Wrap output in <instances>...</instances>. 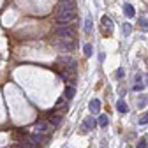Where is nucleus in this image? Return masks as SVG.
Wrapping results in <instances>:
<instances>
[{
    "label": "nucleus",
    "instance_id": "f257e3e1",
    "mask_svg": "<svg viewBox=\"0 0 148 148\" xmlns=\"http://www.w3.org/2000/svg\"><path fill=\"white\" fill-rule=\"evenodd\" d=\"M57 23L58 25H67L71 23L74 18H76V7H74V2H62L58 7H57Z\"/></svg>",
    "mask_w": 148,
    "mask_h": 148
},
{
    "label": "nucleus",
    "instance_id": "f03ea898",
    "mask_svg": "<svg viewBox=\"0 0 148 148\" xmlns=\"http://www.w3.org/2000/svg\"><path fill=\"white\" fill-rule=\"evenodd\" d=\"M51 42H53L55 48H57L58 51H62V53H71V51L74 49V42H72L71 39H62V37H57V35H55Z\"/></svg>",
    "mask_w": 148,
    "mask_h": 148
},
{
    "label": "nucleus",
    "instance_id": "7ed1b4c3",
    "mask_svg": "<svg viewBox=\"0 0 148 148\" xmlns=\"http://www.w3.org/2000/svg\"><path fill=\"white\" fill-rule=\"evenodd\" d=\"M55 35L62 37V39H72L74 37V28L69 27V25H60V27L55 28Z\"/></svg>",
    "mask_w": 148,
    "mask_h": 148
},
{
    "label": "nucleus",
    "instance_id": "20e7f679",
    "mask_svg": "<svg viewBox=\"0 0 148 148\" xmlns=\"http://www.w3.org/2000/svg\"><path fill=\"white\" fill-rule=\"evenodd\" d=\"M34 129H35V132H37V134H46L49 129H51V123L46 122V120H39V122L34 125Z\"/></svg>",
    "mask_w": 148,
    "mask_h": 148
},
{
    "label": "nucleus",
    "instance_id": "39448f33",
    "mask_svg": "<svg viewBox=\"0 0 148 148\" xmlns=\"http://www.w3.org/2000/svg\"><path fill=\"white\" fill-rule=\"evenodd\" d=\"M95 125H97V120H95L94 116H88V118L83 120V131H85V132H86V131H92Z\"/></svg>",
    "mask_w": 148,
    "mask_h": 148
},
{
    "label": "nucleus",
    "instance_id": "423d86ee",
    "mask_svg": "<svg viewBox=\"0 0 148 148\" xmlns=\"http://www.w3.org/2000/svg\"><path fill=\"white\" fill-rule=\"evenodd\" d=\"M74 94H76V88H74V86H67V88H65V92H64V99L71 101V99L74 97Z\"/></svg>",
    "mask_w": 148,
    "mask_h": 148
},
{
    "label": "nucleus",
    "instance_id": "0eeeda50",
    "mask_svg": "<svg viewBox=\"0 0 148 148\" xmlns=\"http://www.w3.org/2000/svg\"><path fill=\"white\" fill-rule=\"evenodd\" d=\"M90 111H94V113H97V111H101V101L99 99H94V101H92L90 102Z\"/></svg>",
    "mask_w": 148,
    "mask_h": 148
},
{
    "label": "nucleus",
    "instance_id": "6e6552de",
    "mask_svg": "<svg viewBox=\"0 0 148 148\" xmlns=\"http://www.w3.org/2000/svg\"><path fill=\"white\" fill-rule=\"evenodd\" d=\"M116 109H118V113H122V115H125L127 113V104H125V101H118L116 102Z\"/></svg>",
    "mask_w": 148,
    "mask_h": 148
},
{
    "label": "nucleus",
    "instance_id": "1a4fd4ad",
    "mask_svg": "<svg viewBox=\"0 0 148 148\" xmlns=\"http://www.w3.org/2000/svg\"><path fill=\"white\" fill-rule=\"evenodd\" d=\"M102 25L111 32L113 30V21H111V18H108V16H102Z\"/></svg>",
    "mask_w": 148,
    "mask_h": 148
},
{
    "label": "nucleus",
    "instance_id": "9d476101",
    "mask_svg": "<svg viewBox=\"0 0 148 148\" xmlns=\"http://www.w3.org/2000/svg\"><path fill=\"white\" fill-rule=\"evenodd\" d=\"M123 11H125V14H127L129 18H132V16L136 14V12H134V7H132L131 4H125V5H123Z\"/></svg>",
    "mask_w": 148,
    "mask_h": 148
},
{
    "label": "nucleus",
    "instance_id": "9b49d317",
    "mask_svg": "<svg viewBox=\"0 0 148 148\" xmlns=\"http://www.w3.org/2000/svg\"><path fill=\"white\" fill-rule=\"evenodd\" d=\"M108 122H109V118H108L106 115H101V116L97 118V123H99V127H108Z\"/></svg>",
    "mask_w": 148,
    "mask_h": 148
},
{
    "label": "nucleus",
    "instance_id": "f8f14e48",
    "mask_svg": "<svg viewBox=\"0 0 148 148\" xmlns=\"http://www.w3.org/2000/svg\"><path fill=\"white\" fill-rule=\"evenodd\" d=\"M30 141H32V143H41V141H42V136L37 134V132H34V134L30 136Z\"/></svg>",
    "mask_w": 148,
    "mask_h": 148
},
{
    "label": "nucleus",
    "instance_id": "ddd939ff",
    "mask_svg": "<svg viewBox=\"0 0 148 148\" xmlns=\"http://www.w3.org/2000/svg\"><path fill=\"white\" fill-rule=\"evenodd\" d=\"M60 122H62V118H60L58 115H55V116H51V120H49V123H51V125H58Z\"/></svg>",
    "mask_w": 148,
    "mask_h": 148
},
{
    "label": "nucleus",
    "instance_id": "4468645a",
    "mask_svg": "<svg viewBox=\"0 0 148 148\" xmlns=\"http://www.w3.org/2000/svg\"><path fill=\"white\" fill-rule=\"evenodd\" d=\"M146 102H148V97H146V95H141V99H139V102H138V108H145Z\"/></svg>",
    "mask_w": 148,
    "mask_h": 148
},
{
    "label": "nucleus",
    "instance_id": "2eb2a0df",
    "mask_svg": "<svg viewBox=\"0 0 148 148\" xmlns=\"http://www.w3.org/2000/svg\"><path fill=\"white\" fill-rule=\"evenodd\" d=\"M131 32H132V25H131V23H125V25H123V34L129 35Z\"/></svg>",
    "mask_w": 148,
    "mask_h": 148
},
{
    "label": "nucleus",
    "instance_id": "dca6fc26",
    "mask_svg": "<svg viewBox=\"0 0 148 148\" xmlns=\"http://www.w3.org/2000/svg\"><path fill=\"white\" fill-rule=\"evenodd\" d=\"M138 21H139V25H141V28H143V30H148V21L145 20V18H139Z\"/></svg>",
    "mask_w": 148,
    "mask_h": 148
},
{
    "label": "nucleus",
    "instance_id": "f3484780",
    "mask_svg": "<svg viewBox=\"0 0 148 148\" xmlns=\"http://www.w3.org/2000/svg\"><path fill=\"white\" fill-rule=\"evenodd\" d=\"M85 32H90L92 30V18H86V23H85Z\"/></svg>",
    "mask_w": 148,
    "mask_h": 148
},
{
    "label": "nucleus",
    "instance_id": "a211bd4d",
    "mask_svg": "<svg viewBox=\"0 0 148 148\" xmlns=\"http://www.w3.org/2000/svg\"><path fill=\"white\" fill-rule=\"evenodd\" d=\"M83 49H85V55H86V57H92V46H90V44H85Z\"/></svg>",
    "mask_w": 148,
    "mask_h": 148
},
{
    "label": "nucleus",
    "instance_id": "6ab92c4d",
    "mask_svg": "<svg viewBox=\"0 0 148 148\" xmlns=\"http://www.w3.org/2000/svg\"><path fill=\"white\" fill-rule=\"evenodd\" d=\"M146 123H148V113L139 118V125H146Z\"/></svg>",
    "mask_w": 148,
    "mask_h": 148
},
{
    "label": "nucleus",
    "instance_id": "aec40b11",
    "mask_svg": "<svg viewBox=\"0 0 148 148\" xmlns=\"http://www.w3.org/2000/svg\"><path fill=\"white\" fill-rule=\"evenodd\" d=\"M143 88H145V85H143V83H136V85H134V90H136V92H141Z\"/></svg>",
    "mask_w": 148,
    "mask_h": 148
},
{
    "label": "nucleus",
    "instance_id": "412c9836",
    "mask_svg": "<svg viewBox=\"0 0 148 148\" xmlns=\"http://www.w3.org/2000/svg\"><path fill=\"white\" fill-rule=\"evenodd\" d=\"M148 145H146V139H141L139 143H138V148H146Z\"/></svg>",
    "mask_w": 148,
    "mask_h": 148
},
{
    "label": "nucleus",
    "instance_id": "4be33fe9",
    "mask_svg": "<svg viewBox=\"0 0 148 148\" xmlns=\"http://www.w3.org/2000/svg\"><path fill=\"white\" fill-rule=\"evenodd\" d=\"M123 74H125V72H123V69L116 71V78H123Z\"/></svg>",
    "mask_w": 148,
    "mask_h": 148
},
{
    "label": "nucleus",
    "instance_id": "5701e85b",
    "mask_svg": "<svg viewBox=\"0 0 148 148\" xmlns=\"http://www.w3.org/2000/svg\"><path fill=\"white\" fill-rule=\"evenodd\" d=\"M62 2H72V0H60V4H62Z\"/></svg>",
    "mask_w": 148,
    "mask_h": 148
},
{
    "label": "nucleus",
    "instance_id": "b1692460",
    "mask_svg": "<svg viewBox=\"0 0 148 148\" xmlns=\"http://www.w3.org/2000/svg\"><path fill=\"white\" fill-rule=\"evenodd\" d=\"M127 148H132V146H127Z\"/></svg>",
    "mask_w": 148,
    "mask_h": 148
}]
</instances>
